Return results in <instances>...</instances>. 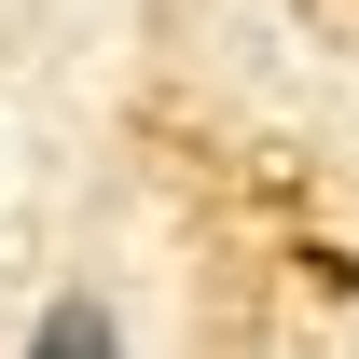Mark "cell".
<instances>
[{
	"mask_svg": "<svg viewBox=\"0 0 359 359\" xmlns=\"http://www.w3.org/2000/svg\"><path fill=\"white\" fill-rule=\"evenodd\" d=\"M28 359H125V332H111V304H83V290H69V304L28 332Z\"/></svg>",
	"mask_w": 359,
	"mask_h": 359,
	"instance_id": "1",
	"label": "cell"
}]
</instances>
